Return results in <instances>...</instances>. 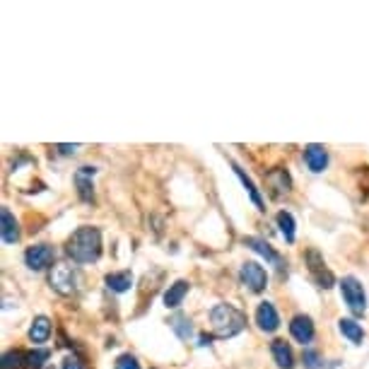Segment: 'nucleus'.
Listing matches in <instances>:
<instances>
[{
	"mask_svg": "<svg viewBox=\"0 0 369 369\" xmlns=\"http://www.w3.org/2000/svg\"><path fill=\"white\" fill-rule=\"evenodd\" d=\"M49 357H51V353L44 348L30 350V353H27V369H41Z\"/></svg>",
	"mask_w": 369,
	"mask_h": 369,
	"instance_id": "obj_24",
	"label": "nucleus"
},
{
	"mask_svg": "<svg viewBox=\"0 0 369 369\" xmlns=\"http://www.w3.org/2000/svg\"><path fill=\"white\" fill-rule=\"evenodd\" d=\"M169 326H172V331L179 335V340H191L193 338V326H191V319L183 314H177L172 321H169Z\"/></svg>",
	"mask_w": 369,
	"mask_h": 369,
	"instance_id": "obj_22",
	"label": "nucleus"
},
{
	"mask_svg": "<svg viewBox=\"0 0 369 369\" xmlns=\"http://www.w3.org/2000/svg\"><path fill=\"white\" fill-rule=\"evenodd\" d=\"M0 236H3V241L5 244H17L22 236L20 232V222H17V217L12 215L8 208H3L0 210Z\"/></svg>",
	"mask_w": 369,
	"mask_h": 369,
	"instance_id": "obj_12",
	"label": "nucleus"
},
{
	"mask_svg": "<svg viewBox=\"0 0 369 369\" xmlns=\"http://www.w3.org/2000/svg\"><path fill=\"white\" fill-rule=\"evenodd\" d=\"M232 169H234V174L239 177V181H241V186L246 188V193H249V198H251V203L256 205V210H266V205H263V198H261V193H258V188H256V183L251 181V179L246 177V172L239 167V164H234L232 162Z\"/></svg>",
	"mask_w": 369,
	"mask_h": 369,
	"instance_id": "obj_18",
	"label": "nucleus"
},
{
	"mask_svg": "<svg viewBox=\"0 0 369 369\" xmlns=\"http://www.w3.org/2000/svg\"><path fill=\"white\" fill-rule=\"evenodd\" d=\"M304 164L309 167V172H314V174L326 172V167H328V153H326L324 145H319V143L306 145L304 148Z\"/></svg>",
	"mask_w": 369,
	"mask_h": 369,
	"instance_id": "obj_11",
	"label": "nucleus"
},
{
	"mask_svg": "<svg viewBox=\"0 0 369 369\" xmlns=\"http://www.w3.org/2000/svg\"><path fill=\"white\" fill-rule=\"evenodd\" d=\"M244 246H249L251 251H256L258 256H263L268 263H273L278 271H282V268H285V261H282L280 254H278L266 239H261V236H244Z\"/></svg>",
	"mask_w": 369,
	"mask_h": 369,
	"instance_id": "obj_8",
	"label": "nucleus"
},
{
	"mask_svg": "<svg viewBox=\"0 0 369 369\" xmlns=\"http://www.w3.org/2000/svg\"><path fill=\"white\" fill-rule=\"evenodd\" d=\"M104 282H107V287L111 292H118V295H123V292H128L131 287H133V273H131V271L109 273V276L104 278Z\"/></svg>",
	"mask_w": 369,
	"mask_h": 369,
	"instance_id": "obj_17",
	"label": "nucleus"
},
{
	"mask_svg": "<svg viewBox=\"0 0 369 369\" xmlns=\"http://www.w3.org/2000/svg\"><path fill=\"white\" fill-rule=\"evenodd\" d=\"M56 249L49 244H36V246H30L25 251V263L30 271L39 273V271H46L49 266H56Z\"/></svg>",
	"mask_w": 369,
	"mask_h": 369,
	"instance_id": "obj_6",
	"label": "nucleus"
},
{
	"mask_svg": "<svg viewBox=\"0 0 369 369\" xmlns=\"http://www.w3.org/2000/svg\"><path fill=\"white\" fill-rule=\"evenodd\" d=\"M266 183L273 196H287V193L292 191V179H290V174H287V169H282V167L268 172Z\"/></svg>",
	"mask_w": 369,
	"mask_h": 369,
	"instance_id": "obj_14",
	"label": "nucleus"
},
{
	"mask_svg": "<svg viewBox=\"0 0 369 369\" xmlns=\"http://www.w3.org/2000/svg\"><path fill=\"white\" fill-rule=\"evenodd\" d=\"M97 174L94 167H80L75 172V186H78V196L82 198L85 203L94 201V186H92V177Z\"/></svg>",
	"mask_w": 369,
	"mask_h": 369,
	"instance_id": "obj_13",
	"label": "nucleus"
},
{
	"mask_svg": "<svg viewBox=\"0 0 369 369\" xmlns=\"http://www.w3.org/2000/svg\"><path fill=\"white\" fill-rule=\"evenodd\" d=\"M63 369H85V364L80 362L78 357H65L63 359Z\"/></svg>",
	"mask_w": 369,
	"mask_h": 369,
	"instance_id": "obj_28",
	"label": "nucleus"
},
{
	"mask_svg": "<svg viewBox=\"0 0 369 369\" xmlns=\"http://www.w3.org/2000/svg\"><path fill=\"white\" fill-rule=\"evenodd\" d=\"M276 220H278V227H280V234L285 236L287 244H292V241H295V236H297V232H295V217H292V212L280 210V212H278Z\"/></svg>",
	"mask_w": 369,
	"mask_h": 369,
	"instance_id": "obj_21",
	"label": "nucleus"
},
{
	"mask_svg": "<svg viewBox=\"0 0 369 369\" xmlns=\"http://www.w3.org/2000/svg\"><path fill=\"white\" fill-rule=\"evenodd\" d=\"M256 324L263 333H276L280 328V316H278V309L273 306V302H261L256 309Z\"/></svg>",
	"mask_w": 369,
	"mask_h": 369,
	"instance_id": "obj_9",
	"label": "nucleus"
},
{
	"mask_svg": "<svg viewBox=\"0 0 369 369\" xmlns=\"http://www.w3.org/2000/svg\"><path fill=\"white\" fill-rule=\"evenodd\" d=\"M0 367L3 369H27V353H22V350H10V353L3 355Z\"/></svg>",
	"mask_w": 369,
	"mask_h": 369,
	"instance_id": "obj_23",
	"label": "nucleus"
},
{
	"mask_svg": "<svg viewBox=\"0 0 369 369\" xmlns=\"http://www.w3.org/2000/svg\"><path fill=\"white\" fill-rule=\"evenodd\" d=\"M188 290H191V282L188 280H177L174 285H169V290L164 292V306H167V309L181 306V302H183V297L188 295Z\"/></svg>",
	"mask_w": 369,
	"mask_h": 369,
	"instance_id": "obj_16",
	"label": "nucleus"
},
{
	"mask_svg": "<svg viewBox=\"0 0 369 369\" xmlns=\"http://www.w3.org/2000/svg\"><path fill=\"white\" fill-rule=\"evenodd\" d=\"M78 148H80V145H56V150H58L63 157H70V155H75V153H78Z\"/></svg>",
	"mask_w": 369,
	"mask_h": 369,
	"instance_id": "obj_27",
	"label": "nucleus"
},
{
	"mask_svg": "<svg viewBox=\"0 0 369 369\" xmlns=\"http://www.w3.org/2000/svg\"><path fill=\"white\" fill-rule=\"evenodd\" d=\"M113 369H140V362L135 355L126 353V355H118L116 362H113Z\"/></svg>",
	"mask_w": 369,
	"mask_h": 369,
	"instance_id": "obj_25",
	"label": "nucleus"
},
{
	"mask_svg": "<svg viewBox=\"0 0 369 369\" xmlns=\"http://www.w3.org/2000/svg\"><path fill=\"white\" fill-rule=\"evenodd\" d=\"M210 326L217 338H234L236 333L246 328V316L236 306L220 302L210 309Z\"/></svg>",
	"mask_w": 369,
	"mask_h": 369,
	"instance_id": "obj_2",
	"label": "nucleus"
},
{
	"mask_svg": "<svg viewBox=\"0 0 369 369\" xmlns=\"http://www.w3.org/2000/svg\"><path fill=\"white\" fill-rule=\"evenodd\" d=\"M302 362H304L306 369H321L324 364H321V355L316 353V350H304V355H302Z\"/></svg>",
	"mask_w": 369,
	"mask_h": 369,
	"instance_id": "obj_26",
	"label": "nucleus"
},
{
	"mask_svg": "<svg viewBox=\"0 0 369 369\" xmlns=\"http://www.w3.org/2000/svg\"><path fill=\"white\" fill-rule=\"evenodd\" d=\"M271 355L280 369H295V353H292L290 343H285V340H273Z\"/></svg>",
	"mask_w": 369,
	"mask_h": 369,
	"instance_id": "obj_15",
	"label": "nucleus"
},
{
	"mask_svg": "<svg viewBox=\"0 0 369 369\" xmlns=\"http://www.w3.org/2000/svg\"><path fill=\"white\" fill-rule=\"evenodd\" d=\"M306 266H309V273H311V280L316 282L319 287H324V290H328V287H333V273L326 268V261L324 256H321L316 249H309L306 251Z\"/></svg>",
	"mask_w": 369,
	"mask_h": 369,
	"instance_id": "obj_7",
	"label": "nucleus"
},
{
	"mask_svg": "<svg viewBox=\"0 0 369 369\" xmlns=\"http://www.w3.org/2000/svg\"><path fill=\"white\" fill-rule=\"evenodd\" d=\"M49 338H51L49 316H36V319L32 321V326H30V340L34 345H41V343H46Z\"/></svg>",
	"mask_w": 369,
	"mask_h": 369,
	"instance_id": "obj_20",
	"label": "nucleus"
},
{
	"mask_svg": "<svg viewBox=\"0 0 369 369\" xmlns=\"http://www.w3.org/2000/svg\"><path fill=\"white\" fill-rule=\"evenodd\" d=\"M239 280L244 282L249 290L258 295V292H263L268 287V273L261 263L246 261V263H241V268H239Z\"/></svg>",
	"mask_w": 369,
	"mask_h": 369,
	"instance_id": "obj_5",
	"label": "nucleus"
},
{
	"mask_svg": "<svg viewBox=\"0 0 369 369\" xmlns=\"http://www.w3.org/2000/svg\"><path fill=\"white\" fill-rule=\"evenodd\" d=\"M65 254H68L75 263H80V266L94 263L99 256H102V232H99L97 227H89V225L75 230L73 236L68 239Z\"/></svg>",
	"mask_w": 369,
	"mask_h": 369,
	"instance_id": "obj_1",
	"label": "nucleus"
},
{
	"mask_svg": "<svg viewBox=\"0 0 369 369\" xmlns=\"http://www.w3.org/2000/svg\"><path fill=\"white\" fill-rule=\"evenodd\" d=\"M49 282L58 295L68 297L78 290V273L70 263H56L49 273Z\"/></svg>",
	"mask_w": 369,
	"mask_h": 369,
	"instance_id": "obj_4",
	"label": "nucleus"
},
{
	"mask_svg": "<svg viewBox=\"0 0 369 369\" xmlns=\"http://www.w3.org/2000/svg\"><path fill=\"white\" fill-rule=\"evenodd\" d=\"M340 295H343L348 309L353 311L355 316H364L367 314V295H364L362 282L355 276H345L340 280Z\"/></svg>",
	"mask_w": 369,
	"mask_h": 369,
	"instance_id": "obj_3",
	"label": "nucleus"
},
{
	"mask_svg": "<svg viewBox=\"0 0 369 369\" xmlns=\"http://www.w3.org/2000/svg\"><path fill=\"white\" fill-rule=\"evenodd\" d=\"M338 331L345 335V338L350 340L353 345H362L364 338H367V333H364L362 324H357L355 319H340L338 321Z\"/></svg>",
	"mask_w": 369,
	"mask_h": 369,
	"instance_id": "obj_19",
	"label": "nucleus"
},
{
	"mask_svg": "<svg viewBox=\"0 0 369 369\" xmlns=\"http://www.w3.org/2000/svg\"><path fill=\"white\" fill-rule=\"evenodd\" d=\"M290 335L302 345H309L314 340V321L306 314H297L295 319L290 321Z\"/></svg>",
	"mask_w": 369,
	"mask_h": 369,
	"instance_id": "obj_10",
	"label": "nucleus"
}]
</instances>
